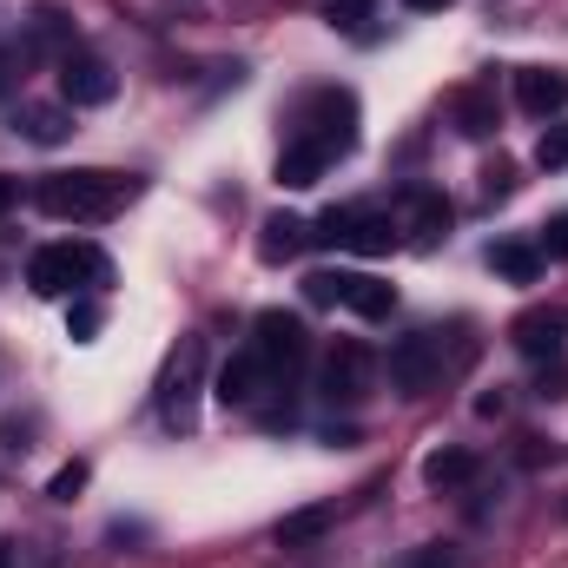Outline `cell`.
Returning a JSON list of instances; mask_svg holds the SVG:
<instances>
[{
    "label": "cell",
    "mask_w": 568,
    "mask_h": 568,
    "mask_svg": "<svg viewBox=\"0 0 568 568\" xmlns=\"http://www.w3.org/2000/svg\"><path fill=\"white\" fill-rule=\"evenodd\" d=\"M516 100H523V113H536V120L562 113L568 106V73L562 67H523V73H516Z\"/></svg>",
    "instance_id": "12"
},
{
    "label": "cell",
    "mask_w": 568,
    "mask_h": 568,
    "mask_svg": "<svg viewBox=\"0 0 568 568\" xmlns=\"http://www.w3.org/2000/svg\"><path fill=\"white\" fill-rule=\"evenodd\" d=\"M424 483L429 489H443V496H449V489H469V483H476V456H469V449H429L424 456Z\"/></svg>",
    "instance_id": "16"
},
{
    "label": "cell",
    "mask_w": 568,
    "mask_h": 568,
    "mask_svg": "<svg viewBox=\"0 0 568 568\" xmlns=\"http://www.w3.org/2000/svg\"><path fill=\"white\" fill-rule=\"evenodd\" d=\"M324 20H331V27H344V33H357V27L371 20V7H364V0H331V13H324Z\"/></svg>",
    "instance_id": "28"
},
{
    "label": "cell",
    "mask_w": 568,
    "mask_h": 568,
    "mask_svg": "<svg viewBox=\"0 0 568 568\" xmlns=\"http://www.w3.org/2000/svg\"><path fill=\"white\" fill-rule=\"evenodd\" d=\"M542 258H568V212H556L542 225Z\"/></svg>",
    "instance_id": "29"
},
{
    "label": "cell",
    "mask_w": 568,
    "mask_h": 568,
    "mask_svg": "<svg viewBox=\"0 0 568 568\" xmlns=\"http://www.w3.org/2000/svg\"><path fill=\"white\" fill-rule=\"evenodd\" d=\"M509 337H516V351L523 357H562V337H568V311H523L516 324H509Z\"/></svg>",
    "instance_id": "11"
},
{
    "label": "cell",
    "mask_w": 568,
    "mask_h": 568,
    "mask_svg": "<svg viewBox=\"0 0 568 568\" xmlns=\"http://www.w3.org/2000/svg\"><path fill=\"white\" fill-rule=\"evenodd\" d=\"M291 140L317 145L324 159H344V152L357 145V100H351V93H337V87L311 93V100L297 106V133H291Z\"/></svg>",
    "instance_id": "4"
},
{
    "label": "cell",
    "mask_w": 568,
    "mask_h": 568,
    "mask_svg": "<svg viewBox=\"0 0 568 568\" xmlns=\"http://www.w3.org/2000/svg\"><path fill=\"white\" fill-rule=\"evenodd\" d=\"M40 212L47 219H73V225H106L126 199H133V179L126 172H53L40 179Z\"/></svg>",
    "instance_id": "1"
},
{
    "label": "cell",
    "mask_w": 568,
    "mask_h": 568,
    "mask_svg": "<svg viewBox=\"0 0 568 568\" xmlns=\"http://www.w3.org/2000/svg\"><path fill=\"white\" fill-rule=\"evenodd\" d=\"M489 265H496V272H503L509 284H536V278H542V245L503 239V245H489Z\"/></svg>",
    "instance_id": "17"
},
{
    "label": "cell",
    "mask_w": 568,
    "mask_h": 568,
    "mask_svg": "<svg viewBox=\"0 0 568 568\" xmlns=\"http://www.w3.org/2000/svg\"><path fill=\"white\" fill-rule=\"evenodd\" d=\"M199 371H205V337H179L165 377H159V417L172 429H192V397H199Z\"/></svg>",
    "instance_id": "7"
},
{
    "label": "cell",
    "mask_w": 568,
    "mask_h": 568,
    "mask_svg": "<svg viewBox=\"0 0 568 568\" xmlns=\"http://www.w3.org/2000/svg\"><path fill=\"white\" fill-rule=\"evenodd\" d=\"M404 7H417V13H443L449 0H404Z\"/></svg>",
    "instance_id": "31"
},
{
    "label": "cell",
    "mask_w": 568,
    "mask_h": 568,
    "mask_svg": "<svg viewBox=\"0 0 568 568\" xmlns=\"http://www.w3.org/2000/svg\"><path fill=\"white\" fill-rule=\"evenodd\" d=\"M304 245H311V225H304V219H291V212H278V219H265L258 258H265V265H284V258H297Z\"/></svg>",
    "instance_id": "15"
},
{
    "label": "cell",
    "mask_w": 568,
    "mask_h": 568,
    "mask_svg": "<svg viewBox=\"0 0 568 568\" xmlns=\"http://www.w3.org/2000/svg\"><path fill=\"white\" fill-rule=\"evenodd\" d=\"M397 568H463V556H456L449 542H424V549H410Z\"/></svg>",
    "instance_id": "25"
},
{
    "label": "cell",
    "mask_w": 568,
    "mask_h": 568,
    "mask_svg": "<svg viewBox=\"0 0 568 568\" xmlns=\"http://www.w3.org/2000/svg\"><path fill=\"white\" fill-rule=\"evenodd\" d=\"M397 212H384V205H331L317 225H311V239L317 245H337V252H364V258H384L390 245H397Z\"/></svg>",
    "instance_id": "2"
},
{
    "label": "cell",
    "mask_w": 568,
    "mask_h": 568,
    "mask_svg": "<svg viewBox=\"0 0 568 568\" xmlns=\"http://www.w3.org/2000/svg\"><path fill=\"white\" fill-rule=\"evenodd\" d=\"M100 324H106V311H100L93 297H80V304L67 311V337H73V344H93V337H100Z\"/></svg>",
    "instance_id": "23"
},
{
    "label": "cell",
    "mask_w": 568,
    "mask_h": 568,
    "mask_svg": "<svg viewBox=\"0 0 568 568\" xmlns=\"http://www.w3.org/2000/svg\"><path fill=\"white\" fill-rule=\"evenodd\" d=\"M371 377H377V357H371L364 344H337V351L324 357V371H317V397H324L331 410H357V404L371 397Z\"/></svg>",
    "instance_id": "6"
},
{
    "label": "cell",
    "mask_w": 568,
    "mask_h": 568,
    "mask_svg": "<svg viewBox=\"0 0 568 568\" xmlns=\"http://www.w3.org/2000/svg\"><path fill=\"white\" fill-rule=\"evenodd\" d=\"M404 219H410L417 239H443V232H449V205H443V192H410V199H404Z\"/></svg>",
    "instance_id": "21"
},
{
    "label": "cell",
    "mask_w": 568,
    "mask_h": 568,
    "mask_svg": "<svg viewBox=\"0 0 568 568\" xmlns=\"http://www.w3.org/2000/svg\"><path fill=\"white\" fill-rule=\"evenodd\" d=\"M13 205H20V179H7V172H0V212H13Z\"/></svg>",
    "instance_id": "30"
},
{
    "label": "cell",
    "mask_w": 568,
    "mask_h": 568,
    "mask_svg": "<svg viewBox=\"0 0 568 568\" xmlns=\"http://www.w3.org/2000/svg\"><path fill=\"white\" fill-rule=\"evenodd\" d=\"M212 390H219V404H225V410H258V404H265V390H284V384L265 371V357L245 344V351L219 371V384H212Z\"/></svg>",
    "instance_id": "9"
},
{
    "label": "cell",
    "mask_w": 568,
    "mask_h": 568,
    "mask_svg": "<svg viewBox=\"0 0 568 568\" xmlns=\"http://www.w3.org/2000/svg\"><path fill=\"white\" fill-rule=\"evenodd\" d=\"M27 60H33V53H27L20 40H13V47H0V93H13V87L27 80Z\"/></svg>",
    "instance_id": "26"
},
{
    "label": "cell",
    "mask_w": 568,
    "mask_h": 568,
    "mask_svg": "<svg viewBox=\"0 0 568 568\" xmlns=\"http://www.w3.org/2000/svg\"><path fill=\"white\" fill-rule=\"evenodd\" d=\"M324 165H331V159H324L317 145L291 140V145L278 152V185H291V192H304V185H317V179H324Z\"/></svg>",
    "instance_id": "18"
},
{
    "label": "cell",
    "mask_w": 568,
    "mask_h": 568,
    "mask_svg": "<svg viewBox=\"0 0 568 568\" xmlns=\"http://www.w3.org/2000/svg\"><path fill=\"white\" fill-rule=\"evenodd\" d=\"M0 568H13V549H7V542H0Z\"/></svg>",
    "instance_id": "32"
},
{
    "label": "cell",
    "mask_w": 568,
    "mask_h": 568,
    "mask_svg": "<svg viewBox=\"0 0 568 568\" xmlns=\"http://www.w3.org/2000/svg\"><path fill=\"white\" fill-rule=\"evenodd\" d=\"M344 304L357 311V317H390L397 311V291L384 278H364V272H351V291H344Z\"/></svg>",
    "instance_id": "20"
},
{
    "label": "cell",
    "mask_w": 568,
    "mask_h": 568,
    "mask_svg": "<svg viewBox=\"0 0 568 568\" xmlns=\"http://www.w3.org/2000/svg\"><path fill=\"white\" fill-rule=\"evenodd\" d=\"M113 93H120V80L100 53H67L60 60V100L67 106H106Z\"/></svg>",
    "instance_id": "10"
},
{
    "label": "cell",
    "mask_w": 568,
    "mask_h": 568,
    "mask_svg": "<svg viewBox=\"0 0 568 568\" xmlns=\"http://www.w3.org/2000/svg\"><path fill=\"white\" fill-rule=\"evenodd\" d=\"M536 165L542 172H556V165H568V120H556L542 140H536Z\"/></svg>",
    "instance_id": "24"
},
{
    "label": "cell",
    "mask_w": 568,
    "mask_h": 568,
    "mask_svg": "<svg viewBox=\"0 0 568 568\" xmlns=\"http://www.w3.org/2000/svg\"><path fill=\"white\" fill-rule=\"evenodd\" d=\"M449 120H456V133H463V140H489V133H496V93L463 87V93L449 100Z\"/></svg>",
    "instance_id": "14"
},
{
    "label": "cell",
    "mask_w": 568,
    "mask_h": 568,
    "mask_svg": "<svg viewBox=\"0 0 568 568\" xmlns=\"http://www.w3.org/2000/svg\"><path fill=\"white\" fill-rule=\"evenodd\" d=\"M80 489H87V463H67V469L47 483V496H53V503H73Z\"/></svg>",
    "instance_id": "27"
},
{
    "label": "cell",
    "mask_w": 568,
    "mask_h": 568,
    "mask_svg": "<svg viewBox=\"0 0 568 568\" xmlns=\"http://www.w3.org/2000/svg\"><path fill=\"white\" fill-rule=\"evenodd\" d=\"M252 351L265 357V371L291 384L297 371H304V357H311V337H304V324L291 317V311H258V324H252Z\"/></svg>",
    "instance_id": "5"
},
{
    "label": "cell",
    "mask_w": 568,
    "mask_h": 568,
    "mask_svg": "<svg viewBox=\"0 0 568 568\" xmlns=\"http://www.w3.org/2000/svg\"><path fill=\"white\" fill-rule=\"evenodd\" d=\"M113 278V265L93 252V245H40L33 258H27V284H33V297H73L80 284H106Z\"/></svg>",
    "instance_id": "3"
},
{
    "label": "cell",
    "mask_w": 568,
    "mask_h": 568,
    "mask_svg": "<svg viewBox=\"0 0 568 568\" xmlns=\"http://www.w3.org/2000/svg\"><path fill=\"white\" fill-rule=\"evenodd\" d=\"M443 384V344L436 331H410L390 344V390L397 397H429Z\"/></svg>",
    "instance_id": "8"
},
{
    "label": "cell",
    "mask_w": 568,
    "mask_h": 568,
    "mask_svg": "<svg viewBox=\"0 0 568 568\" xmlns=\"http://www.w3.org/2000/svg\"><path fill=\"white\" fill-rule=\"evenodd\" d=\"M324 529H331V509H291L278 523V542L284 549H304V542H317Z\"/></svg>",
    "instance_id": "22"
},
{
    "label": "cell",
    "mask_w": 568,
    "mask_h": 568,
    "mask_svg": "<svg viewBox=\"0 0 568 568\" xmlns=\"http://www.w3.org/2000/svg\"><path fill=\"white\" fill-rule=\"evenodd\" d=\"M13 126H20L33 145H60L67 133H73V106H20Z\"/></svg>",
    "instance_id": "19"
},
{
    "label": "cell",
    "mask_w": 568,
    "mask_h": 568,
    "mask_svg": "<svg viewBox=\"0 0 568 568\" xmlns=\"http://www.w3.org/2000/svg\"><path fill=\"white\" fill-rule=\"evenodd\" d=\"M20 47H27L33 60H40V53H60V60H67V53H73V20H67L60 7H33V13H27V40H20Z\"/></svg>",
    "instance_id": "13"
}]
</instances>
